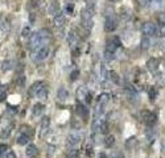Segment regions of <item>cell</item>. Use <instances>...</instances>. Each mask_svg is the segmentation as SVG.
<instances>
[{
	"label": "cell",
	"instance_id": "1",
	"mask_svg": "<svg viewBox=\"0 0 165 158\" xmlns=\"http://www.w3.org/2000/svg\"><path fill=\"white\" fill-rule=\"evenodd\" d=\"M92 16H94V8H85L82 9V13H81V22H82V26L83 29H86L89 32L92 25H94V21H92Z\"/></svg>",
	"mask_w": 165,
	"mask_h": 158
},
{
	"label": "cell",
	"instance_id": "2",
	"mask_svg": "<svg viewBox=\"0 0 165 158\" xmlns=\"http://www.w3.org/2000/svg\"><path fill=\"white\" fill-rule=\"evenodd\" d=\"M91 131L94 133H107L108 132L107 121H106V118L103 117V115L94 117V121L91 124Z\"/></svg>",
	"mask_w": 165,
	"mask_h": 158
},
{
	"label": "cell",
	"instance_id": "3",
	"mask_svg": "<svg viewBox=\"0 0 165 158\" xmlns=\"http://www.w3.org/2000/svg\"><path fill=\"white\" fill-rule=\"evenodd\" d=\"M49 53H50V49H49L48 45H42L41 48L37 49V52L35 53V62H42L49 57Z\"/></svg>",
	"mask_w": 165,
	"mask_h": 158
},
{
	"label": "cell",
	"instance_id": "4",
	"mask_svg": "<svg viewBox=\"0 0 165 158\" xmlns=\"http://www.w3.org/2000/svg\"><path fill=\"white\" fill-rule=\"evenodd\" d=\"M141 116H143V120H144L147 127H153L156 124V121H157V115L155 114V112H152V111H148V109L143 111Z\"/></svg>",
	"mask_w": 165,
	"mask_h": 158
},
{
	"label": "cell",
	"instance_id": "5",
	"mask_svg": "<svg viewBox=\"0 0 165 158\" xmlns=\"http://www.w3.org/2000/svg\"><path fill=\"white\" fill-rule=\"evenodd\" d=\"M143 35L147 36V37H152V36H157V26L153 24V22H145V24H143Z\"/></svg>",
	"mask_w": 165,
	"mask_h": 158
},
{
	"label": "cell",
	"instance_id": "6",
	"mask_svg": "<svg viewBox=\"0 0 165 158\" xmlns=\"http://www.w3.org/2000/svg\"><path fill=\"white\" fill-rule=\"evenodd\" d=\"M77 99H78V101H86V103H91V96L89 94V90H87L85 86H81L78 87V90H77Z\"/></svg>",
	"mask_w": 165,
	"mask_h": 158
},
{
	"label": "cell",
	"instance_id": "7",
	"mask_svg": "<svg viewBox=\"0 0 165 158\" xmlns=\"http://www.w3.org/2000/svg\"><path fill=\"white\" fill-rule=\"evenodd\" d=\"M120 46H122L120 38H119V37H112V38L107 42V45H106V52L115 54V53H116V50H118Z\"/></svg>",
	"mask_w": 165,
	"mask_h": 158
},
{
	"label": "cell",
	"instance_id": "8",
	"mask_svg": "<svg viewBox=\"0 0 165 158\" xmlns=\"http://www.w3.org/2000/svg\"><path fill=\"white\" fill-rule=\"evenodd\" d=\"M118 28V21L114 16H107L104 21V30L106 32H114Z\"/></svg>",
	"mask_w": 165,
	"mask_h": 158
},
{
	"label": "cell",
	"instance_id": "9",
	"mask_svg": "<svg viewBox=\"0 0 165 158\" xmlns=\"http://www.w3.org/2000/svg\"><path fill=\"white\" fill-rule=\"evenodd\" d=\"M81 142V136L78 133H75V132H73V133H70L68 137H66V145L69 146V148H74L75 145H78Z\"/></svg>",
	"mask_w": 165,
	"mask_h": 158
},
{
	"label": "cell",
	"instance_id": "10",
	"mask_svg": "<svg viewBox=\"0 0 165 158\" xmlns=\"http://www.w3.org/2000/svg\"><path fill=\"white\" fill-rule=\"evenodd\" d=\"M77 114H78L81 116V118L83 121H86L87 118H89V109H87V107L85 104H82V103H78L77 104Z\"/></svg>",
	"mask_w": 165,
	"mask_h": 158
},
{
	"label": "cell",
	"instance_id": "11",
	"mask_svg": "<svg viewBox=\"0 0 165 158\" xmlns=\"http://www.w3.org/2000/svg\"><path fill=\"white\" fill-rule=\"evenodd\" d=\"M29 46L32 50H35V49H38V48H41L42 46V44H41V40H40V36H38V33H33V35H31V42H29Z\"/></svg>",
	"mask_w": 165,
	"mask_h": 158
},
{
	"label": "cell",
	"instance_id": "12",
	"mask_svg": "<svg viewBox=\"0 0 165 158\" xmlns=\"http://www.w3.org/2000/svg\"><path fill=\"white\" fill-rule=\"evenodd\" d=\"M49 127H50V118L48 116H44L40 124V136H45L46 132L49 131Z\"/></svg>",
	"mask_w": 165,
	"mask_h": 158
},
{
	"label": "cell",
	"instance_id": "13",
	"mask_svg": "<svg viewBox=\"0 0 165 158\" xmlns=\"http://www.w3.org/2000/svg\"><path fill=\"white\" fill-rule=\"evenodd\" d=\"M158 66H160V61H158L157 58H149L147 61V70L151 71V72H155Z\"/></svg>",
	"mask_w": 165,
	"mask_h": 158
},
{
	"label": "cell",
	"instance_id": "14",
	"mask_svg": "<svg viewBox=\"0 0 165 158\" xmlns=\"http://www.w3.org/2000/svg\"><path fill=\"white\" fill-rule=\"evenodd\" d=\"M65 22H66V19H65V16L62 13H57L56 16H54V19H53V24L56 28H58V29H61V28H64L65 25Z\"/></svg>",
	"mask_w": 165,
	"mask_h": 158
},
{
	"label": "cell",
	"instance_id": "15",
	"mask_svg": "<svg viewBox=\"0 0 165 158\" xmlns=\"http://www.w3.org/2000/svg\"><path fill=\"white\" fill-rule=\"evenodd\" d=\"M78 35H77V32L75 30H70L69 32V35H68V42L71 48H75L77 46V44H78Z\"/></svg>",
	"mask_w": 165,
	"mask_h": 158
},
{
	"label": "cell",
	"instance_id": "16",
	"mask_svg": "<svg viewBox=\"0 0 165 158\" xmlns=\"http://www.w3.org/2000/svg\"><path fill=\"white\" fill-rule=\"evenodd\" d=\"M37 33H38V36H40V40H41V44H42V45L49 41V37H50V32H49L48 29H41V30H38Z\"/></svg>",
	"mask_w": 165,
	"mask_h": 158
},
{
	"label": "cell",
	"instance_id": "17",
	"mask_svg": "<svg viewBox=\"0 0 165 158\" xmlns=\"http://www.w3.org/2000/svg\"><path fill=\"white\" fill-rule=\"evenodd\" d=\"M59 11V5L57 2H52L50 4H49V8H48V13L50 16H56L58 13Z\"/></svg>",
	"mask_w": 165,
	"mask_h": 158
},
{
	"label": "cell",
	"instance_id": "18",
	"mask_svg": "<svg viewBox=\"0 0 165 158\" xmlns=\"http://www.w3.org/2000/svg\"><path fill=\"white\" fill-rule=\"evenodd\" d=\"M26 156L28 157H36L38 154V149H37V146L36 145H33V144H29V145H26Z\"/></svg>",
	"mask_w": 165,
	"mask_h": 158
},
{
	"label": "cell",
	"instance_id": "19",
	"mask_svg": "<svg viewBox=\"0 0 165 158\" xmlns=\"http://www.w3.org/2000/svg\"><path fill=\"white\" fill-rule=\"evenodd\" d=\"M12 129H13V124H11V125H7L5 128H3L2 133H0V138H3V140L8 138L11 136V133H12Z\"/></svg>",
	"mask_w": 165,
	"mask_h": 158
},
{
	"label": "cell",
	"instance_id": "20",
	"mask_svg": "<svg viewBox=\"0 0 165 158\" xmlns=\"http://www.w3.org/2000/svg\"><path fill=\"white\" fill-rule=\"evenodd\" d=\"M36 95H37V98L40 99V100H46V98H48V88L42 84V86L40 87V90L37 91Z\"/></svg>",
	"mask_w": 165,
	"mask_h": 158
},
{
	"label": "cell",
	"instance_id": "21",
	"mask_svg": "<svg viewBox=\"0 0 165 158\" xmlns=\"http://www.w3.org/2000/svg\"><path fill=\"white\" fill-rule=\"evenodd\" d=\"M57 96L59 100H62V101H66L69 98V92H68V90L61 87V88H58V91H57Z\"/></svg>",
	"mask_w": 165,
	"mask_h": 158
},
{
	"label": "cell",
	"instance_id": "22",
	"mask_svg": "<svg viewBox=\"0 0 165 158\" xmlns=\"http://www.w3.org/2000/svg\"><path fill=\"white\" fill-rule=\"evenodd\" d=\"M115 145V136H112V134H107L106 137H104V146L106 148H112V146Z\"/></svg>",
	"mask_w": 165,
	"mask_h": 158
},
{
	"label": "cell",
	"instance_id": "23",
	"mask_svg": "<svg viewBox=\"0 0 165 158\" xmlns=\"http://www.w3.org/2000/svg\"><path fill=\"white\" fill-rule=\"evenodd\" d=\"M42 86V83L41 82H35L32 84V87L29 88V91H28V95L29 96H33V95H36L37 94V91L40 90V87Z\"/></svg>",
	"mask_w": 165,
	"mask_h": 158
},
{
	"label": "cell",
	"instance_id": "24",
	"mask_svg": "<svg viewBox=\"0 0 165 158\" xmlns=\"http://www.w3.org/2000/svg\"><path fill=\"white\" fill-rule=\"evenodd\" d=\"M16 142H17L19 145H28L29 136H26V134H24V133H20V136L17 137V140H16Z\"/></svg>",
	"mask_w": 165,
	"mask_h": 158
},
{
	"label": "cell",
	"instance_id": "25",
	"mask_svg": "<svg viewBox=\"0 0 165 158\" xmlns=\"http://www.w3.org/2000/svg\"><path fill=\"white\" fill-rule=\"evenodd\" d=\"M44 109H45V105L44 104H41V103L35 104V107H33V116H40Z\"/></svg>",
	"mask_w": 165,
	"mask_h": 158
},
{
	"label": "cell",
	"instance_id": "26",
	"mask_svg": "<svg viewBox=\"0 0 165 158\" xmlns=\"http://www.w3.org/2000/svg\"><path fill=\"white\" fill-rule=\"evenodd\" d=\"M108 99H110L108 94H101V95H99V96H98V99H97V101H95V103H99V104L106 105V104L108 103Z\"/></svg>",
	"mask_w": 165,
	"mask_h": 158
},
{
	"label": "cell",
	"instance_id": "27",
	"mask_svg": "<svg viewBox=\"0 0 165 158\" xmlns=\"http://www.w3.org/2000/svg\"><path fill=\"white\" fill-rule=\"evenodd\" d=\"M108 78L111 79V82H114L115 84H119V83H120V77H119L118 72L110 71V72H108Z\"/></svg>",
	"mask_w": 165,
	"mask_h": 158
},
{
	"label": "cell",
	"instance_id": "28",
	"mask_svg": "<svg viewBox=\"0 0 165 158\" xmlns=\"http://www.w3.org/2000/svg\"><path fill=\"white\" fill-rule=\"evenodd\" d=\"M149 46H151V41H149V37L144 36V37L141 38V45H140V48H141L143 50H147V49H149Z\"/></svg>",
	"mask_w": 165,
	"mask_h": 158
},
{
	"label": "cell",
	"instance_id": "29",
	"mask_svg": "<svg viewBox=\"0 0 165 158\" xmlns=\"http://www.w3.org/2000/svg\"><path fill=\"white\" fill-rule=\"evenodd\" d=\"M13 67V62L12 61H9V59H7V61H4L3 62V65H2V70L3 71H8V70H11Z\"/></svg>",
	"mask_w": 165,
	"mask_h": 158
},
{
	"label": "cell",
	"instance_id": "30",
	"mask_svg": "<svg viewBox=\"0 0 165 158\" xmlns=\"http://www.w3.org/2000/svg\"><path fill=\"white\" fill-rule=\"evenodd\" d=\"M148 95H149V99L151 100H155L157 98V90L155 87H151L149 90H148Z\"/></svg>",
	"mask_w": 165,
	"mask_h": 158
},
{
	"label": "cell",
	"instance_id": "31",
	"mask_svg": "<svg viewBox=\"0 0 165 158\" xmlns=\"http://www.w3.org/2000/svg\"><path fill=\"white\" fill-rule=\"evenodd\" d=\"M21 36H23L24 38L31 37V26H24L23 30H21Z\"/></svg>",
	"mask_w": 165,
	"mask_h": 158
},
{
	"label": "cell",
	"instance_id": "32",
	"mask_svg": "<svg viewBox=\"0 0 165 158\" xmlns=\"http://www.w3.org/2000/svg\"><path fill=\"white\" fill-rule=\"evenodd\" d=\"M157 22L161 26H165V13H160L157 16Z\"/></svg>",
	"mask_w": 165,
	"mask_h": 158
},
{
	"label": "cell",
	"instance_id": "33",
	"mask_svg": "<svg viewBox=\"0 0 165 158\" xmlns=\"http://www.w3.org/2000/svg\"><path fill=\"white\" fill-rule=\"evenodd\" d=\"M16 84H17L19 87H23L24 84H25V77H24V75L19 77V78H17V82H16Z\"/></svg>",
	"mask_w": 165,
	"mask_h": 158
},
{
	"label": "cell",
	"instance_id": "34",
	"mask_svg": "<svg viewBox=\"0 0 165 158\" xmlns=\"http://www.w3.org/2000/svg\"><path fill=\"white\" fill-rule=\"evenodd\" d=\"M78 77H79V71L78 70H74L70 74V79H71V81H77V79H78Z\"/></svg>",
	"mask_w": 165,
	"mask_h": 158
},
{
	"label": "cell",
	"instance_id": "35",
	"mask_svg": "<svg viewBox=\"0 0 165 158\" xmlns=\"http://www.w3.org/2000/svg\"><path fill=\"white\" fill-rule=\"evenodd\" d=\"M29 4L32 5L33 8H37V7H40V5H41V0H31Z\"/></svg>",
	"mask_w": 165,
	"mask_h": 158
},
{
	"label": "cell",
	"instance_id": "36",
	"mask_svg": "<svg viewBox=\"0 0 165 158\" xmlns=\"http://www.w3.org/2000/svg\"><path fill=\"white\" fill-rule=\"evenodd\" d=\"M114 57H115V54L108 53V52H104V59H106V61H112Z\"/></svg>",
	"mask_w": 165,
	"mask_h": 158
},
{
	"label": "cell",
	"instance_id": "37",
	"mask_svg": "<svg viewBox=\"0 0 165 158\" xmlns=\"http://www.w3.org/2000/svg\"><path fill=\"white\" fill-rule=\"evenodd\" d=\"M97 0H86V7L87 8H94Z\"/></svg>",
	"mask_w": 165,
	"mask_h": 158
},
{
	"label": "cell",
	"instance_id": "38",
	"mask_svg": "<svg viewBox=\"0 0 165 158\" xmlns=\"http://www.w3.org/2000/svg\"><path fill=\"white\" fill-rule=\"evenodd\" d=\"M7 114L16 115V114H17V111H16V108H15V107H12V105H8V107H7Z\"/></svg>",
	"mask_w": 165,
	"mask_h": 158
},
{
	"label": "cell",
	"instance_id": "39",
	"mask_svg": "<svg viewBox=\"0 0 165 158\" xmlns=\"http://www.w3.org/2000/svg\"><path fill=\"white\" fill-rule=\"evenodd\" d=\"M8 151V145L5 144H0V154H4Z\"/></svg>",
	"mask_w": 165,
	"mask_h": 158
},
{
	"label": "cell",
	"instance_id": "40",
	"mask_svg": "<svg viewBox=\"0 0 165 158\" xmlns=\"http://www.w3.org/2000/svg\"><path fill=\"white\" fill-rule=\"evenodd\" d=\"M68 157L69 158H78V151H77V150H70L68 153Z\"/></svg>",
	"mask_w": 165,
	"mask_h": 158
},
{
	"label": "cell",
	"instance_id": "41",
	"mask_svg": "<svg viewBox=\"0 0 165 158\" xmlns=\"http://www.w3.org/2000/svg\"><path fill=\"white\" fill-rule=\"evenodd\" d=\"M5 98H7V92H5L3 88H0V103H2V101H4Z\"/></svg>",
	"mask_w": 165,
	"mask_h": 158
},
{
	"label": "cell",
	"instance_id": "42",
	"mask_svg": "<svg viewBox=\"0 0 165 158\" xmlns=\"http://www.w3.org/2000/svg\"><path fill=\"white\" fill-rule=\"evenodd\" d=\"M66 12L73 13L74 12V4H66Z\"/></svg>",
	"mask_w": 165,
	"mask_h": 158
},
{
	"label": "cell",
	"instance_id": "43",
	"mask_svg": "<svg viewBox=\"0 0 165 158\" xmlns=\"http://www.w3.org/2000/svg\"><path fill=\"white\" fill-rule=\"evenodd\" d=\"M110 158H124L123 153H120V151H116V153H112L110 156Z\"/></svg>",
	"mask_w": 165,
	"mask_h": 158
},
{
	"label": "cell",
	"instance_id": "44",
	"mask_svg": "<svg viewBox=\"0 0 165 158\" xmlns=\"http://www.w3.org/2000/svg\"><path fill=\"white\" fill-rule=\"evenodd\" d=\"M102 78H103V79H107V78H108V72H107V70L104 69V67L102 69Z\"/></svg>",
	"mask_w": 165,
	"mask_h": 158
},
{
	"label": "cell",
	"instance_id": "45",
	"mask_svg": "<svg viewBox=\"0 0 165 158\" xmlns=\"http://www.w3.org/2000/svg\"><path fill=\"white\" fill-rule=\"evenodd\" d=\"M54 150H56V148H54V146H52V148H49V149H48V153H49L48 156H49V157L53 156V151H54Z\"/></svg>",
	"mask_w": 165,
	"mask_h": 158
},
{
	"label": "cell",
	"instance_id": "46",
	"mask_svg": "<svg viewBox=\"0 0 165 158\" xmlns=\"http://www.w3.org/2000/svg\"><path fill=\"white\" fill-rule=\"evenodd\" d=\"M5 158H16V156H15L13 151H9V153L7 151V157H5Z\"/></svg>",
	"mask_w": 165,
	"mask_h": 158
},
{
	"label": "cell",
	"instance_id": "47",
	"mask_svg": "<svg viewBox=\"0 0 165 158\" xmlns=\"http://www.w3.org/2000/svg\"><path fill=\"white\" fill-rule=\"evenodd\" d=\"M101 158H107V157H106V154H104V153H101Z\"/></svg>",
	"mask_w": 165,
	"mask_h": 158
},
{
	"label": "cell",
	"instance_id": "48",
	"mask_svg": "<svg viewBox=\"0 0 165 158\" xmlns=\"http://www.w3.org/2000/svg\"><path fill=\"white\" fill-rule=\"evenodd\" d=\"M0 20H2V13H0Z\"/></svg>",
	"mask_w": 165,
	"mask_h": 158
},
{
	"label": "cell",
	"instance_id": "49",
	"mask_svg": "<svg viewBox=\"0 0 165 158\" xmlns=\"http://www.w3.org/2000/svg\"><path fill=\"white\" fill-rule=\"evenodd\" d=\"M111 2H116V0H111Z\"/></svg>",
	"mask_w": 165,
	"mask_h": 158
}]
</instances>
